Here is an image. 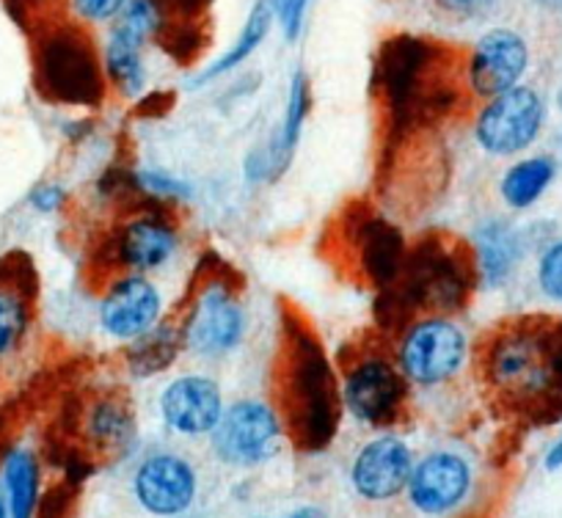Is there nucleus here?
<instances>
[{
  "label": "nucleus",
  "mask_w": 562,
  "mask_h": 518,
  "mask_svg": "<svg viewBox=\"0 0 562 518\" xmlns=\"http://www.w3.org/2000/svg\"><path fill=\"white\" fill-rule=\"evenodd\" d=\"M483 378L499 401L532 419L562 417V320L516 317L496 326L480 350Z\"/></svg>",
  "instance_id": "1"
},
{
  "label": "nucleus",
  "mask_w": 562,
  "mask_h": 518,
  "mask_svg": "<svg viewBox=\"0 0 562 518\" xmlns=\"http://www.w3.org/2000/svg\"><path fill=\"white\" fill-rule=\"evenodd\" d=\"M281 403L290 428L304 447H323L337 428V386L306 328L288 326L281 348Z\"/></svg>",
  "instance_id": "2"
},
{
  "label": "nucleus",
  "mask_w": 562,
  "mask_h": 518,
  "mask_svg": "<svg viewBox=\"0 0 562 518\" xmlns=\"http://www.w3.org/2000/svg\"><path fill=\"white\" fill-rule=\"evenodd\" d=\"M40 80L56 100L94 102L102 94L100 58L83 29L56 25L42 36Z\"/></svg>",
  "instance_id": "3"
},
{
  "label": "nucleus",
  "mask_w": 562,
  "mask_h": 518,
  "mask_svg": "<svg viewBox=\"0 0 562 518\" xmlns=\"http://www.w3.org/2000/svg\"><path fill=\"white\" fill-rule=\"evenodd\" d=\"M281 425L265 403L243 401L221 414L213 430V450L232 466H257L279 450Z\"/></svg>",
  "instance_id": "4"
},
{
  "label": "nucleus",
  "mask_w": 562,
  "mask_h": 518,
  "mask_svg": "<svg viewBox=\"0 0 562 518\" xmlns=\"http://www.w3.org/2000/svg\"><path fill=\"white\" fill-rule=\"evenodd\" d=\"M543 102L527 86H513L485 105L477 119V142L491 155H516L538 136Z\"/></svg>",
  "instance_id": "5"
},
{
  "label": "nucleus",
  "mask_w": 562,
  "mask_h": 518,
  "mask_svg": "<svg viewBox=\"0 0 562 518\" xmlns=\"http://www.w3.org/2000/svg\"><path fill=\"white\" fill-rule=\"evenodd\" d=\"M467 356V337L450 320H425L408 331L400 348V367L405 378L422 386L456 375Z\"/></svg>",
  "instance_id": "6"
},
{
  "label": "nucleus",
  "mask_w": 562,
  "mask_h": 518,
  "mask_svg": "<svg viewBox=\"0 0 562 518\" xmlns=\"http://www.w3.org/2000/svg\"><path fill=\"white\" fill-rule=\"evenodd\" d=\"M405 401V381L394 364L383 359H364L348 372L345 403L356 419L367 425H389Z\"/></svg>",
  "instance_id": "7"
},
{
  "label": "nucleus",
  "mask_w": 562,
  "mask_h": 518,
  "mask_svg": "<svg viewBox=\"0 0 562 518\" xmlns=\"http://www.w3.org/2000/svg\"><path fill=\"white\" fill-rule=\"evenodd\" d=\"M472 488V469L456 452H434L419 461L408 480V499L425 516H441L461 505Z\"/></svg>",
  "instance_id": "8"
},
{
  "label": "nucleus",
  "mask_w": 562,
  "mask_h": 518,
  "mask_svg": "<svg viewBox=\"0 0 562 518\" xmlns=\"http://www.w3.org/2000/svg\"><path fill=\"white\" fill-rule=\"evenodd\" d=\"M527 42H524L516 31H488V34L477 42L472 58H469V86H472L474 94L480 97L502 94V91L513 89V86L518 83V78H521L524 69H527Z\"/></svg>",
  "instance_id": "9"
},
{
  "label": "nucleus",
  "mask_w": 562,
  "mask_h": 518,
  "mask_svg": "<svg viewBox=\"0 0 562 518\" xmlns=\"http://www.w3.org/2000/svg\"><path fill=\"white\" fill-rule=\"evenodd\" d=\"M243 328H246L243 306L224 288H210L193 304L191 320L186 326V342L202 356H224L240 345Z\"/></svg>",
  "instance_id": "10"
},
{
  "label": "nucleus",
  "mask_w": 562,
  "mask_h": 518,
  "mask_svg": "<svg viewBox=\"0 0 562 518\" xmlns=\"http://www.w3.org/2000/svg\"><path fill=\"white\" fill-rule=\"evenodd\" d=\"M135 496L155 516H180L196 499V472L177 455H155L135 472Z\"/></svg>",
  "instance_id": "11"
},
{
  "label": "nucleus",
  "mask_w": 562,
  "mask_h": 518,
  "mask_svg": "<svg viewBox=\"0 0 562 518\" xmlns=\"http://www.w3.org/2000/svg\"><path fill=\"white\" fill-rule=\"evenodd\" d=\"M166 425L182 436L213 433L224 414L218 383L202 375L177 378L160 397Z\"/></svg>",
  "instance_id": "12"
},
{
  "label": "nucleus",
  "mask_w": 562,
  "mask_h": 518,
  "mask_svg": "<svg viewBox=\"0 0 562 518\" xmlns=\"http://www.w3.org/2000/svg\"><path fill=\"white\" fill-rule=\"evenodd\" d=\"M160 317V293L140 277H124L108 290L100 306V320L111 337L138 339L153 331Z\"/></svg>",
  "instance_id": "13"
},
{
  "label": "nucleus",
  "mask_w": 562,
  "mask_h": 518,
  "mask_svg": "<svg viewBox=\"0 0 562 518\" xmlns=\"http://www.w3.org/2000/svg\"><path fill=\"white\" fill-rule=\"evenodd\" d=\"M411 472H414V458L408 447L394 436H383L359 452L353 463V485L364 499H392L408 488Z\"/></svg>",
  "instance_id": "14"
},
{
  "label": "nucleus",
  "mask_w": 562,
  "mask_h": 518,
  "mask_svg": "<svg viewBox=\"0 0 562 518\" xmlns=\"http://www.w3.org/2000/svg\"><path fill=\"white\" fill-rule=\"evenodd\" d=\"M177 248V235L169 224L158 218H138L122 229L116 254L122 266L133 271H153L169 262Z\"/></svg>",
  "instance_id": "15"
},
{
  "label": "nucleus",
  "mask_w": 562,
  "mask_h": 518,
  "mask_svg": "<svg viewBox=\"0 0 562 518\" xmlns=\"http://www.w3.org/2000/svg\"><path fill=\"white\" fill-rule=\"evenodd\" d=\"M306 105H310V86H306L304 72H299L293 78V89H290V102L288 113H284V122H281L279 133H276L270 149H265L262 155H254L251 160H259V166L248 169L251 180H265V177L281 174V169L290 164L295 153V144L301 138V127H304Z\"/></svg>",
  "instance_id": "16"
},
{
  "label": "nucleus",
  "mask_w": 562,
  "mask_h": 518,
  "mask_svg": "<svg viewBox=\"0 0 562 518\" xmlns=\"http://www.w3.org/2000/svg\"><path fill=\"white\" fill-rule=\"evenodd\" d=\"M3 499L9 518H34L40 502V463L31 450H12L3 461Z\"/></svg>",
  "instance_id": "17"
},
{
  "label": "nucleus",
  "mask_w": 562,
  "mask_h": 518,
  "mask_svg": "<svg viewBox=\"0 0 562 518\" xmlns=\"http://www.w3.org/2000/svg\"><path fill=\"white\" fill-rule=\"evenodd\" d=\"M516 257L518 243L510 226L502 224V221H485L477 229V262L485 282H505L507 273L516 266Z\"/></svg>",
  "instance_id": "18"
},
{
  "label": "nucleus",
  "mask_w": 562,
  "mask_h": 518,
  "mask_svg": "<svg viewBox=\"0 0 562 518\" xmlns=\"http://www.w3.org/2000/svg\"><path fill=\"white\" fill-rule=\"evenodd\" d=\"M270 23H273V9H270L268 0H257L251 9V14H248L246 25H243L240 40H237L235 45H232V50L224 53V56H221L213 67H207L202 75H199L196 86H204L207 80L218 78V75L229 72V69H235L237 64L246 61V58L251 56V53L265 42V36H268V31H270Z\"/></svg>",
  "instance_id": "19"
},
{
  "label": "nucleus",
  "mask_w": 562,
  "mask_h": 518,
  "mask_svg": "<svg viewBox=\"0 0 562 518\" xmlns=\"http://www.w3.org/2000/svg\"><path fill=\"white\" fill-rule=\"evenodd\" d=\"M551 180H554V164H551V160H521V164L513 166L505 174V180H502V199H505L510 207L524 210L532 202H538L540 193L549 188Z\"/></svg>",
  "instance_id": "20"
},
{
  "label": "nucleus",
  "mask_w": 562,
  "mask_h": 518,
  "mask_svg": "<svg viewBox=\"0 0 562 518\" xmlns=\"http://www.w3.org/2000/svg\"><path fill=\"white\" fill-rule=\"evenodd\" d=\"M31 326V306L20 290L0 284V359L12 356L23 345Z\"/></svg>",
  "instance_id": "21"
},
{
  "label": "nucleus",
  "mask_w": 562,
  "mask_h": 518,
  "mask_svg": "<svg viewBox=\"0 0 562 518\" xmlns=\"http://www.w3.org/2000/svg\"><path fill=\"white\" fill-rule=\"evenodd\" d=\"M105 72L124 97L140 94L144 86H147V67H144L140 50L119 45L113 40H108L105 45Z\"/></svg>",
  "instance_id": "22"
},
{
  "label": "nucleus",
  "mask_w": 562,
  "mask_h": 518,
  "mask_svg": "<svg viewBox=\"0 0 562 518\" xmlns=\"http://www.w3.org/2000/svg\"><path fill=\"white\" fill-rule=\"evenodd\" d=\"M180 334L175 328H153L144 337H138L133 353H130V364L135 367V372H160L166 364H171L177 356V348L182 345Z\"/></svg>",
  "instance_id": "23"
},
{
  "label": "nucleus",
  "mask_w": 562,
  "mask_h": 518,
  "mask_svg": "<svg viewBox=\"0 0 562 518\" xmlns=\"http://www.w3.org/2000/svg\"><path fill=\"white\" fill-rule=\"evenodd\" d=\"M538 279H540V288L549 299L562 301V243L551 246L549 251L543 254L540 259V268H538Z\"/></svg>",
  "instance_id": "24"
},
{
  "label": "nucleus",
  "mask_w": 562,
  "mask_h": 518,
  "mask_svg": "<svg viewBox=\"0 0 562 518\" xmlns=\"http://www.w3.org/2000/svg\"><path fill=\"white\" fill-rule=\"evenodd\" d=\"M273 9V18L281 23V31L290 42L299 40L301 29H304V14H306V0H268Z\"/></svg>",
  "instance_id": "25"
},
{
  "label": "nucleus",
  "mask_w": 562,
  "mask_h": 518,
  "mask_svg": "<svg viewBox=\"0 0 562 518\" xmlns=\"http://www.w3.org/2000/svg\"><path fill=\"white\" fill-rule=\"evenodd\" d=\"M127 0H69L75 18L86 20V23H105L113 20L124 9Z\"/></svg>",
  "instance_id": "26"
},
{
  "label": "nucleus",
  "mask_w": 562,
  "mask_h": 518,
  "mask_svg": "<svg viewBox=\"0 0 562 518\" xmlns=\"http://www.w3.org/2000/svg\"><path fill=\"white\" fill-rule=\"evenodd\" d=\"M140 185L147 188L149 193H160V196H188V185L171 180L164 171H147V174H140Z\"/></svg>",
  "instance_id": "27"
},
{
  "label": "nucleus",
  "mask_w": 562,
  "mask_h": 518,
  "mask_svg": "<svg viewBox=\"0 0 562 518\" xmlns=\"http://www.w3.org/2000/svg\"><path fill=\"white\" fill-rule=\"evenodd\" d=\"M436 3H439L447 14L461 20L480 18V14H485L494 7V0H436Z\"/></svg>",
  "instance_id": "28"
},
{
  "label": "nucleus",
  "mask_w": 562,
  "mask_h": 518,
  "mask_svg": "<svg viewBox=\"0 0 562 518\" xmlns=\"http://www.w3.org/2000/svg\"><path fill=\"white\" fill-rule=\"evenodd\" d=\"M64 204V188L61 185H40L31 193V207L36 213H56Z\"/></svg>",
  "instance_id": "29"
},
{
  "label": "nucleus",
  "mask_w": 562,
  "mask_h": 518,
  "mask_svg": "<svg viewBox=\"0 0 562 518\" xmlns=\"http://www.w3.org/2000/svg\"><path fill=\"white\" fill-rule=\"evenodd\" d=\"M546 469H551V472H554V469H562V439L557 441V444L551 447L549 455H546Z\"/></svg>",
  "instance_id": "30"
},
{
  "label": "nucleus",
  "mask_w": 562,
  "mask_h": 518,
  "mask_svg": "<svg viewBox=\"0 0 562 518\" xmlns=\"http://www.w3.org/2000/svg\"><path fill=\"white\" fill-rule=\"evenodd\" d=\"M290 518H326V513L317 510V507H301V510H295Z\"/></svg>",
  "instance_id": "31"
},
{
  "label": "nucleus",
  "mask_w": 562,
  "mask_h": 518,
  "mask_svg": "<svg viewBox=\"0 0 562 518\" xmlns=\"http://www.w3.org/2000/svg\"><path fill=\"white\" fill-rule=\"evenodd\" d=\"M538 3H543V7H551V9H560L562 0H538Z\"/></svg>",
  "instance_id": "32"
},
{
  "label": "nucleus",
  "mask_w": 562,
  "mask_h": 518,
  "mask_svg": "<svg viewBox=\"0 0 562 518\" xmlns=\"http://www.w3.org/2000/svg\"><path fill=\"white\" fill-rule=\"evenodd\" d=\"M0 518H9V510H7V499L0 496Z\"/></svg>",
  "instance_id": "33"
},
{
  "label": "nucleus",
  "mask_w": 562,
  "mask_h": 518,
  "mask_svg": "<svg viewBox=\"0 0 562 518\" xmlns=\"http://www.w3.org/2000/svg\"><path fill=\"white\" fill-rule=\"evenodd\" d=\"M23 7H40V3H45V0H20Z\"/></svg>",
  "instance_id": "34"
},
{
  "label": "nucleus",
  "mask_w": 562,
  "mask_h": 518,
  "mask_svg": "<svg viewBox=\"0 0 562 518\" xmlns=\"http://www.w3.org/2000/svg\"><path fill=\"white\" fill-rule=\"evenodd\" d=\"M560 105H562V91H560Z\"/></svg>",
  "instance_id": "35"
}]
</instances>
